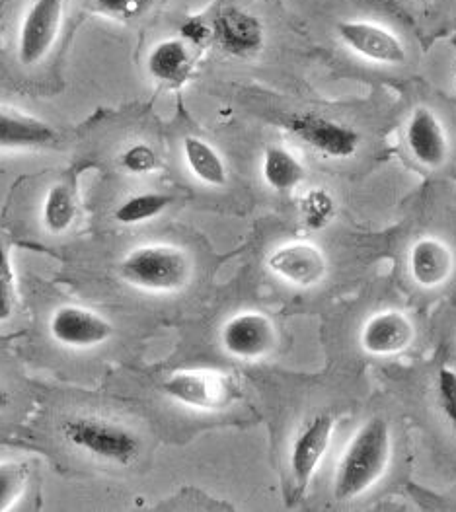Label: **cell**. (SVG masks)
Returning <instances> with one entry per match:
<instances>
[{"label":"cell","instance_id":"cell-6","mask_svg":"<svg viewBox=\"0 0 456 512\" xmlns=\"http://www.w3.org/2000/svg\"><path fill=\"white\" fill-rule=\"evenodd\" d=\"M285 127L301 139L304 145L328 156V158H349L359 148V135L338 121L316 113H299L287 119Z\"/></svg>","mask_w":456,"mask_h":512},{"label":"cell","instance_id":"cell-11","mask_svg":"<svg viewBox=\"0 0 456 512\" xmlns=\"http://www.w3.org/2000/svg\"><path fill=\"white\" fill-rule=\"evenodd\" d=\"M267 265L273 273L299 287L318 285L328 271L324 254L316 246L304 242L275 250L267 259Z\"/></svg>","mask_w":456,"mask_h":512},{"label":"cell","instance_id":"cell-8","mask_svg":"<svg viewBox=\"0 0 456 512\" xmlns=\"http://www.w3.org/2000/svg\"><path fill=\"white\" fill-rule=\"evenodd\" d=\"M221 343L228 355L236 359L258 361L273 351L277 331L266 314L240 312L223 326Z\"/></svg>","mask_w":456,"mask_h":512},{"label":"cell","instance_id":"cell-7","mask_svg":"<svg viewBox=\"0 0 456 512\" xmlns=\"http://www.w3.org/2000/svg\"><path fill=\"white\" fill-rule=\"evenodd\" d=\"M49 333L65 347L90 349L106 343L114 333V326L108 318L94 310L67 304L51 314Z\"/></svg>","mask_w":456,"mask_h":512},{"label":"cell","instance_id":"cell-16","mask_svg":"<svg viewBox=\"0 0 456 512\" xmlns=\"http://www.w3.org/2000/svg\"><path fill=\"white\" fill-rule=\"evenodd\" d=\"M193 69L195 59L191 45L182 37L162 39L149 51L147 73L160 84L180 88L190 80Z\"/></svg>","mask_w":456,"mask_h":512},{"label":"cell","instance_id":"cell-26","mask_svg":"<svg viewBox=\"0 0 456 512\" xmlns=\"http://www.w3.org/2000/svg\"><path fill=\"white\" fill-rule=\"evenodd\" d=\"M119 164L127 174L145 176V174H152L158 168V156L154 148L145 143H137L121 152Z\"/></svg>","mask_w":456,"mask_h":512},{"label":"cell","instance_id":"cell-28","mask_svg":"<svg viewBox=\"0 0 456 512\" xmlns=\"http://www.w3.org/2000/svg\"><path fill=\"white\" fill-rule=\"evenodd\" d=\"M182 39L188 41L191 47H201L207 41L213 39V26H209L205 20L201 18H190L188 22L182 24L180 28Z\"/></svg>","mask_w":456,"mask_h":512},{"label":"cell","instance_id":"cell-19","mask_svg":"<svg viewBox=\"0 0 456 512\" xmlns=\"http://www.w3.org/2000/svg\"><path fill=\"white\" fill-rule=\"evenodd\" d=\"M184 158L188 162L191 174L213 187H223L228 180L227 166L223 156L211 147L207 141L197 139V137H188L184 141Z\"/></svg>","mask_w":456,"mask_h":512},{"label":"cell","instance_id":"cell-15","mask_svg":"<svg viewBox=\"0 0 456 512\" xmlns=\"http://www.w3.org/2000/svg\"><path fill=\"white\" fill-rule=\"evenodd\" d=\"M406 141L414 158L425 168H439L449 156L445 129L437 115L429 108H418L412 113L406 129Z\"/></svg>","mask_w":456,"mask_h":512},{"label":"cell","instance_id":"cell-3","mask_svg":"<svg viewBox=\"0 0 456 512\" xmlns=\"http://www.w3.org/2000/svg\"><path fill=\"white\" fill-rule=\"evenodd\" d=\"M61 435L75 450L115 466L133 464L141 452V440L131 429L102 417H71L61 425Z\"/></svg>","mask_w":456,"mask_h":512},{"label":"cell","instance_id":"cell-14","mask_svg":"<svg viewBox=\"0 0 456 512\" xmlns=\"http://www.w3.org/2000/svg\"><path fill=\"white\" fill-rule=\"evenodd\" d=\"M414 341V324L400 310H386L373 316L361 333V345L371 355H396Z\"/></svg>","mask_w":456,"mask_h":512},{"label":"cell","instance_id":"cell-1","mask_svg":"<svg viewBox=\"0 0 456 512\" xmlns=\"http://www.w3.org/2000/svg\"><path fill=\"white\" fill-rule=\"evenodd\" d=\"M390 427L384 419L375 417L349 442L334 479V495L349 501L365 493L379 481L390 462Z\"/></svg>","mask_w":456,"mask_h":512},{"label":"cell","instance_id":"cell-27","mask_svg":"<svg viewBox=\"0 0 456 512\" xmlns=\"http://www.w3.org/2000/svg\"><path fill=\"white\" fill-rule=\"evenodd\" d=\"M439 403L441 409L445 411L449 423L453 425L456 431V372L451 368H441L439 370Z\"/></svg>","mask_w":456,"mask_h":512},{"label":"cell","instance_id":"cell-18","mask_svg":"<svg viewBox=\"0 0 456 512\" xmlns=\"http://www.w3.org/2000/svg\"><path fill=\"white\" fill-rule=\"evenodd\" d=\"M78 215L75 187L71 183H53L41 203V222L49 234H65L73 228Z\"/></svg>","mask_w":456,"mask_h":512},{"label":"cell","instance_id":"cell-5","mask_svg":"<svg viewBox=\"0 0 456 512\" xmlns=\"http://www.w3.org/2000/svg\"><path fill=\"white\" fill-rule=\"evenodd\" d=\"M65 0H34L18 32V61L36 67L53 49L63 24Z\"/></svg>","mask_w":456,"mask_h":512},{"label":"cell","instance_id":"cell-21","mask_svg":"<svg viewBox=\"0 0 456 512\" xmlns=\"http://www.w3.org/2000/svg\"><path fill=\"white\" fill-rule=\"evenodd\" d=\"M172 201L174 199L170 195L158 193V191L137 193L117 205L114 219L123 226H135L141 222H149V220L160 217L172 205Z\"/></svg>","mask_w":456,"mask_h":512},{"label":"cell","instance_id":"cell-22","mask_svg":"<svg viewBox=\"0 0 456 512\" xmlns=\"http://www.w3.org/2000/svg\"><path fill=\"white\" fill-rule=\"evenodd\" d=\"M28 479L30 466L26 462H0V512L10 511L18 503L28 487Z\"/></svg>","mask_w":456,"mask_h":512},{"label":"cell","instance_id":"cell-17","mask_svg":"<svg viewBox=\"0 0 456 512\" xmlns=\"http://www.w3.org/2000/svg\"><path fill=\"white\" fill-rule=\"evenodd\" d=\"M453 267L455 257L445 242L437 238H421L414 244L410 254V271L421 287L433 289L443 285L451 277Z\"/></svg>","mask_w":456,"mask_h":512},{"label":"cell","instance_id":"cell-24","mask_svg":"<svg viewBox=\"0 0 456 512\" xmlns=\"http://www.w3.org/2000/svg\"><path fill=\"white\" fill-rule=\"evenodd\" d=\"M16 310V277L10 248L0 238V324L8 322Z\"/></svg>","mask_w":456,"mask_h":512},{"label":"cell","instance_id":"cell-2","mask_svg":"<svg viewBox=\"0 0 456 512\" xmlns=\"http://www.w3.org/2000/svg\"><path fill=\"white\" fill-rule=\"evenodd\" d=\"M119 275L143 291L174 293L190 283L191 259L176 246H141L121 259Z\"/></svg>","mask_w":456,"mask_h":512},{"label":"cell","instance_id":"cell-4","mask_svg":"<svg viewBox=\"0 0 456 512\" xmlns=\"http://www.w3.org/2000/svg\"><path fill=\"white\" fill-rule=\"evenodd\" d=\"M238 390L236 380L227 372L209 368L178 370L162 382V392L168 398L205 411L228 407L238 398Z\"/></svg>","mask_w":456,"mask_h":512},{"label":"cell","instance_id":"cell-25","mask_svg":"<svg viewBox=\"0 0 456 512\" xmlns=\"http://www.w3.org/2000/svg\"><path fill=\"white\" fill-rule=\"evenodd\" d=\"M156 0H94V8L119 22H131L145 16Z\"/></svg>","mask_w":456,"mask_h":512},{"label":"cell","instance_id":"cell-29","mask_svg":"<svg viewBox=\"0 0 456 512\" xmlns=\"http://www.w3.org/2000/svg\"><path fill=\"white\" fill-rule=\"evenodd\" d=\"M8 403H10V396H8V392H6L4 388H0V409L8 407Z\"/></svg>","mask_w":456,"mask_h":512},{"label":"cell","instance_id":"cell-13","mask_svg":"<svg viewBox=\"0 0 456 512\" xmlns=\"http://www.w3.org/2000/svg\"><path fill=\"white\" fill-rule=\"evenodd\" d=\"M57 145L59 133L43 119L0 108V150H41Z\"/></svg>","mask_w":456,"mask_h":512},{"label":"cell","instance_id":"cell-20","mask_svg":"<svg viewBox=\"0 0 456 512\" xmlns=\"http://www.w3.org/2000/svg\"><path fill=\"white\" fill-rule=\"evenodd\" d=\"M262 176L271 189L287 193L303 183L304 168L289 150L283 147H269L264 152Z\"/></svg>","mask_w":456,"mask_h":512},{"label":"cell","instance_id":"cell-10","mask_svg":"<svg viewBox=\"0 0 456 512\" xmlns=\"http://www.w3.org/2000/svg\"><path fill=\"white\" fill-rule=\"evenodd\" d=\"M338 36L359 57L382 65H402L408 57L404 43L390 30L367 20H345L338 24Z\"/></svg>","mask_w":456,"mask_h":512},{"label":"cell","instance_id":"cell-12","mask_svg":"<svg viewBox=\"0 0 456 512\" xmlns=\"http://www.w3.org/2000/svg\"><path fill=\"white\" fill-rule=\"evenodd\" d=\"M332 433L334 419L330 415H318L304 427L301 435L295 440L291 450V474L301 491H304V487L310 483L314 472L318 470L330 446Z\"/></svg>","mask_w":456,"mask_h":512},{"label":"cell","instance_id":"cell-23","mask_svg":"<svg viewBox=\"0 0 456 512\" xmlns=\"http://www.w3.org/2000/svg\"><path fill=\"white\" fill-rule=\"evenodd\" d=\"M336 205L332 195L326 189H312L304 195L301 203V215L310 228H324L330 220L334 219Z\"/></svg>","mask_w":456,"mask_h":512},{"label":"cell","instance_id":"cell-9","mask_svg":"<svg viewBox=\"0 0 456 512\" xmlns=\"http://www.w3.org/2000/svg\"><path fill=\"white\" fill-rule=\"evenodd\" d=\"M211 26L213 41L230 57H252L266 43V30L260 18L238 6L221 8Z\"/></svg>","mask_w":456,"mask_h":512}]
</instances>
